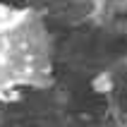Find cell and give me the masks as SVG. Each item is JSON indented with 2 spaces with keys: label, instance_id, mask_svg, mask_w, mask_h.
Listing matches in <instances>:
<instances>
[{
  "label": "cell",
  "instance_id": "obj_1",
  "mask_svg": "<svg viewBox=\"0 0 127 127\" xmlns=\"http://www.w3.org/2000/svg\"><path fill=\"white\" fill-rule=\"evenodd\" d=\"M50 70V41L38 14L0 5V98L46 89L53 82Z\"/></svg>",
  "mask_w": 127,
  "mask_h": 127
},
{
  "label": "cell",
  "instance_id": "obj_2",
  "mask_svg": "<svg viewBox=\"0 0 127 127\" xmlns=\"http://www.w3.org/2000/svg\"><path fill=\"white\" fill-rule=\"evenodd\" d=\"M108 86H110V77H108V74H103L98 82L94 79V89H96V91H106Z\"/></svg>",
  "mask_w": 127,
  "mask_h": 127
}]
</instances>
